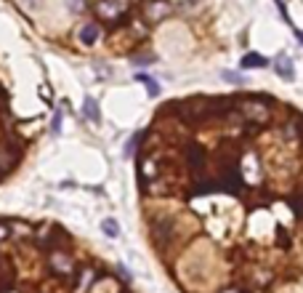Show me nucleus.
I'll return each mask as SVG.
<instances>
[{
  "instance_id": "f257e3e1",
  "label": "nucleus",
  "mask_w": 303,
  "mask_h": 293,
  "mask_svg": "<svg viewBox=\"0 0 303 293\" xmlns=\"http://www.w3.org/2000/svg\"><path fill=\"white\" fill-rule=\"evenodd\" d=\"M263 99L266 96H247V102H242V115H247L250 120L266 123L269 120V107Z\"/></svg>"
},
{
  "instance_id": "f03ea898",
  "label": "nucleus",
  "mask_w": 303,
  "mask_h": 293,
  "mask_svg": "<svg viewBox=\"0 0 303 293\" xmlns=\"http://www.w3.org/2000/svg\"><path fill=\"white\" fill-rule=\"evenodd\" d=\"M274 67H277V72H279V78H285V80H295V67H293V59L290 56H277L274 61Z\"/></svg>"
},
{
  "instance_id": "7ed1b4c3",
  "label": "nucleus",
  "mask_w": 303,
  "mask_h": 293,
  "mask_svg": "<svg viewBox=\"0 0 303 293\" xmlns=\"http://www.w3.org/2000/svg\"><path fill=\"white\" fill-rule=\"evenodd\" d=\"M239 64H242V69H261V67L269 64V59L261 56V53H255V51H250V53H245V56H242Z\"/></svg>"
},
{
  "instance_id": "20e7f679",
  "label": "nucleus",
  "mask_w": 303,
  "mask_h": 293,
  "mask_svg": "<svg viewBox=\"0 0 303 293\" xmlns=\"http://www.w3.org/2000/svg\"><path fill=\"white\" fill-rule=\"evenodd\" d=\"M99 13L104 19H114L117 13H122V5L114 3V0H101V3H99Z\"/></svg>"
},
{
  "instance_id": "39448f33",
  "label": "nucleus",
  "mask_w": 303,
  "mask_h": 293,
  "mask_svg": "<svg viewBox=\"0 0 303 293\" xmlns=\"http://www.w3.org/2000/svg\"><path fill=\"white\" fill-rule=\"evenodd\" d=\"M96 40H99V27L96 24H85L80 29V43L83 45H93Z\"/></svg>"
},
{
  "instance_id": "423d86ee",
  "label": "nucleus",
  "mask_w": 303,
  "mask_h": 293,
  "mask_svg": "<svg viewBox=\"0 0 303 293\" xmlns=\"http://www.w3.org/2000/svg\"><path fill=\"white\" fill-rule=\"evenodd\" d=\"M83 115L88 118L91 123H99V104H96V99H83Z\"/></svg>"
},
{
  "instance_id": "0eeeda50",
  "label": "nucleus",
  "mask_w": 303,
  "mask_h": 293,
  "mask_svg": "<svg viewBox=\"0 0 303 293\" xmlns=\"http://www.w3.org/2000/svg\"><path fill=\"white\" fill-rule=\"evenodd\" d=\"M136 80H138V83H144V86H146V91H149V96H157V94H160V86H157V83H154V80H152L146 72L136 75Z\"/></svg>"
},
{
  "instance_id": "6e6552de",
  "label": "nucleus",
  "mask_w": 303,
  "mask_h": 293,
  "mask_svg": "<svg viewBox=\"0 0 303 293\" xmlns=\"http://www.w3.org/2000/svg\"><path fill=\"white\" fill-rule=\"evenodd\" d=\"M101 229H104L109 237H117L120 235V227H117V221H114V219H104V221H101Z\"/></svg>"
},
{
  "instance_id": "1a4fd4ad",
  "label": "nucleus",
  "mask_w": 303,
  "mask_h": 293,
  "mask_svg": "<svg viewBox=\"0 0 303 293\" xmlns=\"http://www.w3.org/2000/svg\"><path fill=\"white\" fill-rule=\"evenodd\" d=\"M165 11H168L165 3H154V5H149V19H162Z\"/></svg>"
},
{
  "instance_id": "9d476101",
  "label": "nucleus",
  "mask_w": 303,
  "mask_h": 293,
  "mask_svg": "<svg viewBox=\"0 0 303 293\" xmlns=\"http://www.w3.org/2000/svg\"><path fill=\"white\" fill-rule=\"evenodd\" d=\"M67 5H69L72 13H83L85 11V0H67Z\"/></svg>"
},
{
  "instance_id": "9b49d317",
  "label": "nucleus",
  "mask_w": 303,
  "mask_h": 293,
  "mask_svg": "<svg viewBox=\"0 0 303 293\" xmlns=\"http://www.w3.org/2000/svg\"><path fill=\"white\" fill-rule=\"evenodd\" d=\"M138 139H141V134H136L133 139H130V142H128V146H125V155L130 157V155H133V149H136V144H138Z\"/></svg>"
},
{
  "instance_id": "f8f14e48",
  "label": "nucleus",
  "mask_w": 303,
  "mask_h": 293,
  "mask_svg": "<svg viewBox=\"0 0 303 293\" xmlns=\"http://www.w3.org/2000/svg\"><path fill=\"white\" fill-rule=\"evenodd\" d=\"M223 78H226L229 83H237V86H242V83H245V78H239V75H234V72H223Z\"/></svg>"
},
{
  "instance_id": "ddd939ff",
  "label": "nucleus",
  "mask_w": 303,
  "mask_h": 293,
  "mask_svg": "<svg viewBox=\"0 0 303 293\" xmlns=\"http://www.w3.org/2000/svg\"><path fill=\"white\" fill-rule=\"evenodd\" d=\"M51 131H53V134H59V131H61V110L53 115V126H51Z\"/></svg>"
},
{
  "instance_id": "4468645a",
  "label": "nucleus",
  "mask_w": 303,
  "mask_h": 293,
  "mask_svg": "<svg viewBox=\"0 0 303 293\" xmlns=\"http://www.w3.org/2000/svg\"><path fill=\"white\" fill-rule=\"evenodd\" d=\"M5 235H8V229H5V227H0V240H3Z\"/></svg>"
},
{
  "instance_id": "2eb2a0df",
  "label": "nucleus",
  "mask_w": 303,
  "mask_h": 293,
  "mask_svg": "<svg viewBox=\"0 0 303 293\" xmlns=\"http://www.w3.org/2000/svg\"><path fill=\"white\" fill-rule=\"evenodd\" d=\"M226 293H239V291H226Z\"/></svg>"
}]
</instances>
